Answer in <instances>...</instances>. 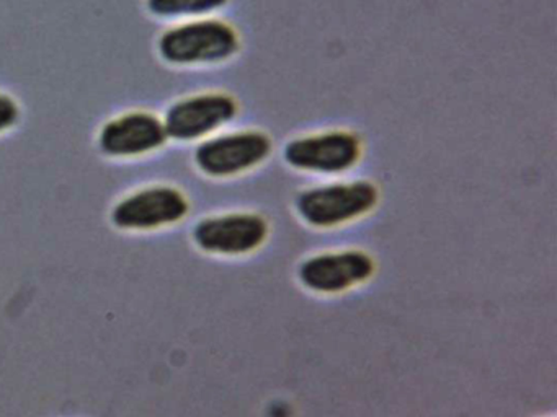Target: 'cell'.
I'll list each match as a JSON object with an SVG mask.
<instances>
[{"instance_id":"7","label":"cell","mask_w":557,"mask_h":417,"mask_svg":"<svg viewBox=\"0 0 557 417\" xmlns=\"http://www.w3.org/2000/svg\"><path fill=\"white\" fill-rule=\"evenodd\" d=\"M361 155V143L357 136L344 130L315 134L292 140L285 149L289 165L305 172L342 173L351 168Z\"/></svg>"},{"instance_id":"3","label":"cell","mask_w":557,"mask_h":417,"mask_svg":"<svg viewBox=\"0 0 557 417\" xmlns=\"http://www.w3.org/2000/svg\"><path fill=\"white\" fill-rule=\"evenodd\" d=\"M184 192L172 186H149L126 195L112 212V222L122 230H156L177 224L188 214Z\"/></svg>"},{"instance_id":"2","label":"cell","mask_w":557,"mask_h":417,"mask_svg":"<svg viewBox=\"0 0 557 417\" xmlns=\"http://www.w3.org/2000/svg\"><path fill=\"white\" fill-rule=\"evenodd\" d=\"M377 189L370 181L335 182L299 194V215L312 227L327 228L354 220L376 205Z\"/></svg>"},{"instance_id":"10","label":"cell","mask_w":557,"mask_h":417,"mask_svg":"<svg viewBox=\"0 0 557 417\" xmlns=\"http://www.w3.org/2000/svg\"><path fill=\"white\" fill-rule=\"evenodd\" d=\"M227 0H146L149 12L159 18H195L221 9Z\"/></svg>"},{"instance_id":"1","label":"cell","mask_w":557,"mask_h":417,"mask_svg":"<svg viewBox=\"0 0 557 417\" xmlns=\"http://www.w3.org/2000/svg\"><path fill=\"white\" fill-rule=\"evenodd\" d=\"M158 46L159 54L169 64H214L236 54L239 38L221 20L198 18L165 29Z\"/></svg>"},{"instance_id":"4","label":"cell","mask_w":557,"mask_h":417,"mask_svg":"<svg viewBox=\"0 0 557 417\" xmlns=\"http://www.w3.org/2000/svg\"><path fill=\"white\" fill-rule=\"evenodd\" d=\"M236 114L237 103L230 94L200 93L175 101L162 123L169 139L190 142L226 126Z\"/></svg>"},{"instance_id":"8","label":"cell","mask_w":557,"mask_h":417,"mask_svg":"<svg viewBox=\"0 0 557 417\" xmlns=\"http://www.w3.org/2000/svg\"><path fill=\"white\" fill-rule=\"evenodd\" d=\"M269 235V224L257 214H226L205 218L195 227L194 240L213 254H246L257 250Z\"/></svg>"},{"instance_id":"11","label":"cell","mask_w":557,"mask_h":417,"mask_svg":"<svg viewBox=\"0 0 557 417\" xmlns=\"http://www.w3.org/2000/svg\"><path fill=\"white\" fill-rule=\"evenodd\" d=\"M18 119H21V106L17 100L0 91V134L8 132L9 129L17 126Z\"/></svg>"},{"instance_id":"9","label":"cell","mask_w":557,"mask_h":417,"mask_svg":"<svg viewBox=\"0 0 557 417\" xmlns=\"http://www.w3.org/2000/svg\"><path fill=\"white\" fill-rule=\"evenodd\" d=\"M373 273L370 254L348 250L309 257L299 267V280L312 292L338 293L364 282Z\"/></svg>"},{"instance_id":"6","label":"cell","mask_w":557,"mask_h":417,"mask_svg":"<svg viewBox=\"0 0 557 417\" xmlns=\"http://www.w3.org/2000/svg\"><path fill=\"white\" fill-rule=\"evenodd\" d=\"M164 123L149 111H128L103 124L99 147L112 159L148 155L168 142Z\"/></svg>"},{"instance_id":"5","label":"cell","mask_w":557,"mask_h":417,"mask_svg":"<svg viewBox=\"0 0 557 417\" xmlns=\"http://www.w3.org/2000/svg\"><path fill=\"white\" fill-rule=\"evenodd\" d=\"M272 142L263 132L243 130L213 137L198 147L195 162L198 168L214 178L237 175L267 159Z\"/></svg>"}]
</instances>
